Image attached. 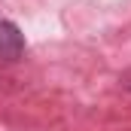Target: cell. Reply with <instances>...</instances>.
<instances>
[{
	"mask_svg": "<svg viewBox=\"0 0 131 131\" xmlns=\"http://www.w3.org/2000/svg\"><path fill=\"white\" fill-rule=\"evenodd\" d=\"M25 52V34L18 31V25L12 21H0V58L6 61H18Z\"/></svg>",
	"mask_w": 131,
	"mask_h": 131,
	"instance_id": "1",
	"label": "cell"
},
{
	"mask_svg": "<svg viewBox=\"0 0 131 131\" xmlns=\"http://www.w3.org/2000/svg\"><path fill=\"white\" fill-rule=\"evenodd\" d=\"M122 85H125V89H131V73H125V76H122Z\"/></svg>",
	"mask_w": 131,
	"mask_h": 131,
	"instance_id": "2",
	"label": "cell"
}]
</instances>
